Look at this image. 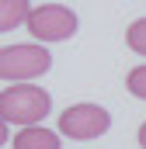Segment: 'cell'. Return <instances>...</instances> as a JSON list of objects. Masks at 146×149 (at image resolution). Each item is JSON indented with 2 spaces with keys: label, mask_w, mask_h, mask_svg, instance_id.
I'll use <instances>...</instances> for the list:
<instances>
[{
  "label": "cell",
  "mask_w": 146,
  "mask_h": 149,
  "mask_svg": "<svg viewBox=\"0 0 146 149\" xmlns=\"http://www.w3.org/2000/svg\"><path fill=\"white\" fill-rule=\"evenodd\" d=\"M111 125V114L101 104H73L59 114V132L70 135L77 142H87V139H98L105 135Z\"/></svg>",
  "instance_id": "obj_4"
},
{
  "label": "cell",
  "mask_w": 146,
  "mask_h": 149,
  "mask_svg": "<svg viewBox=\"0 0 146 149\" xmlns=\"http://www.w3.org/2000/svg\"><path fill=\"white\" fill-rule=\"evenodd\" d=\"M7 139H11V132H7V121H4V118H0V146H4V142H7Z\"/></svg>",
  "instance_id": "obj_9"
},
{
  "label": "cell",
  "mask_w": 146,
  "mask_h": 149,
  "mask_svg": "<svg viewBox=\"0 0 146 149\" xmlns=\"http://www.w3.org/2000/svg\"><path fill=\"white\" fill-rule=\"evenodd\" d=\"M52 66V52L45 45H7L0 49V80H35Z\"/></svg>",
  "instance_id": "obj_2"
},
{
  "label": "cell",
  "mask_w": 146,
  "mask_h": 149,
  "mask_svg": "<svg viewBox=\"0 0 146 149\" xmlns=\"http://www.w3.org/2000/svg\"><path fill=\"white\" fill-rule=\"evenodd\" d=\"M125 87H129V94H136V97H143V101H146V66H136V70H129V80H125Z\"/></svg>",
  "instance_id": "obj_8"
},
{
  "label": "cell",
  "mask_w": 146,
  "mask_h": 149,
  "mask_svg": "<svg viewBox=\"0 0 146 149\" xmlns=\"http://www.w3.org/2000/svg\"><path fill=\"white\" fill-rule=\"evenodd\" d=\"M28 31L35 35V42H66V38L77 35V14L63 3H42L35 10H28L25 17Z\"/></svg>",
  "instance_id": "obj_3"
},
{
  "label": "cell",
  "mask_w": 146,
  "mask_h": 149,
  "mask_svg": "<svg viewBox=\"0 0 146 149\" xmlns=\"http://www.w3.org/2000/svg\"><path fill=\"white\" fill-rule=\"evenodd\" d=\"M139 146L146 149V121H143V125H139Z\"/></svg>",
  "instance_id": "obj_10"
},
{
  "label": "cell",
  "mask_w": 146,
  "mask_h": 149,
  "mask_svg": "<svg viewBox=\"0 0 146 149\" xmlns=\"http://www.w3.org/2000/svg\"><path fill=\"white\" fill-rule=\"evenodd\" d=\"M28 0H0V31H11L18 24H25L28 17Z\"/></svg>",
  "instance_id": "obj_6"
},
{
  "label": "cell",
  "mask_w": 146,
  "mask_h": 149,
  "mask_svg": "<svg viewBox=\"0 0 146 149\" xmlns=\"http://www.w3.org/2000/svg\"><path fill=\"white\" fill-rule=\"evenodd\" d=\"M52 111V97L35 83H14L0 94V118L7 125H35Z\"/></svg>",
  "instance_id": "obj_1"
},
{
  "label": "cell",
  "mask_w": 146,
  "mask_h": 149,
  "mask_svg": "<svg viewBox=\"0 0 146 149\" xmlns=\"http://www.w3.org/2000/svg\"><path fill=\"white\" fill-rule=\"evenodd\" d=\"M125 42H129V49H132V52L146 56V17H139L136 24H129V31H125Z\"/></svg>",
  "instance_id": "obj_7"
},
{
  "label": "cell",
  "mask_w": 146,
  "mask_h": 149,
  "mask_svg": "<svg viewBox=\"0 0 146 149\" xmlns=\"http://www.w3.org/2000/svg\"><path fill=\"white\" fill-rule=\"evenodd\" d=\"M14 149H59V135L52 128L42 125H21V132L14 135Z\"/></svg>",
  "instance_id": "obj_5"
}]
</instances>
